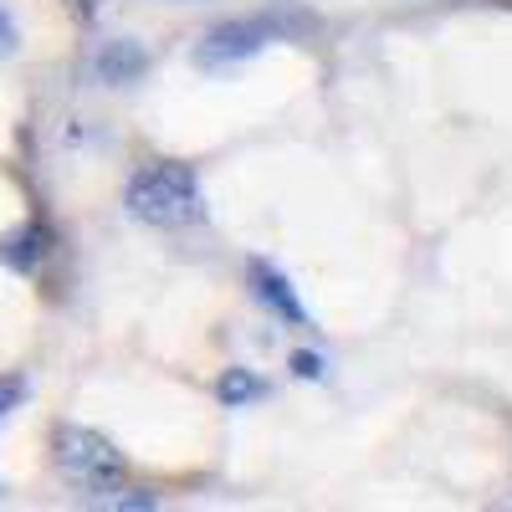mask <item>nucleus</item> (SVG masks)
I'll return each instance as SVG.
<instances>
[{
  "instance_id": "1",
  "label": "nucleus",
  "mask_w": 512,
  "mask_h": 512,
  "mask_svg": "<svg viewBox=\"0 0 512 512\" xmlns=\"http://www.w3.org/2000/svg\"><path fill=\"white\" fill-rule=\"evenodd\" d=\"M123 210L134 216L139 226L154 231H185L195 221H205V195L195 169L180 159H149L139 164L123 185Z\"/></svg>"
},
{
  "instance_id": "2",
  "label": "nucleus",
  "mask_w": 512,
  "mask_h": 512,
  "mask_svg": "<svg viewBox=\"0 0 512 512\" xmlns=\"http://www.w3.org/2000/svg\"><path fill=\"white\" fill-rule=\"evenodd\" d=\"M52 461H57V477L88 502H103L108 492H118L128 482L123 451L108 436H98L93 425H57L52 431Z\"/></svg>"
},
{
  "instance_id": "3",
  "label": "nucleus",
  "mask_w": 512,
  "mask_h": 512,
  "mask_svg": "<svg viewBox=\"0 0 512 512\" xmlns=\"http://www.w3.org/2000/svg\"><path fill=\"white\" fill-rule=\"evenodd\" d=\"M313 16H287V11H256V16H231L221 26H210L195 41V67L200 72H226L251 57H262L272 41H287L292 31H308Z\"/></svg>"
},
{
  "instance_id": "4",
  "label": "nucleus",
  "mask_w": 512,
  "mask_h": 512,
  "mask_svg": "<svg viewBox=\"0 0 512 512\" xmlns=\"http://www.w3.org/2000/svg\"><path fill=\"white\" fill-rule=\"evenodd\" d=\"M246 287H251V297H256V303H262L277 323H287V328H313V313L303 308V297H297L292 277H287L282 267H272L267 256H251V262H246Z\"/></svg>"
},
{
  "instance_id": "5",
  "label": "nucleus",
  "mask_w": 512,
  "mask_h": 512,
  "mask_svg": "<svg viewBox=\"0 0 512 512\" xmlns=\"http://www.w3.org/2000/svg\"><path fill=\"white\" fill-rule=\"evenodd\" d=\"M47 256H52V226L47 221H26V226L0 236V267L16 272V277H36Z\"/></svg>"
},
{
  "instance_id": "6",
  "label": "nucleus",
  "mask_w": 512,
  "mask_h": 512,
  "mask_svg": "<svg viewBox=\"0 0 512 512\" xmlns=\"http://www.w3.org/2000/svg\"><path fill=\"white\" fill-rule=\"evenodd\" d=\"M149 72V52L139 47L134 36H118V41H103L98 57H93V77L103 88H128V82H139Z\"/></svg>"
},
{
  "instance_id": "7",
  "label": "nucleus",
  "mask_w": 512,
  "mask_h": 512,
  "mask_svg": "<svg viewBox=\"0 0 512 512\" xmlns=\"http://www.w3.org/2000/svg\"><path fill=\"white\" fill-rule=\"evenodd\" d=\"M267 395H272V384L256 374V369H241V364L221 369V379H216V400H221L226 410H246V405L267 400Z\"/></svg>"
},
{
  "instance_id": "8",
  "label": "nucleus",
  "mask_w": 512,
  "mask_h": 512,
  "mask_svg": "<svg viewBox=\"0 0 512 512\" xmlns=\"http://www.w3.org/2000/svg\"><path fill=\"white\" fill-rule=\"evenodd\" d=\"M31 395V384H26V374H0V425H6L16 410H21V400Z\"/></svg>"
},
{
  "instance_id": "9",
  "label": "nucleus",
  "mask_w": 512,
  "mask_h": 512,
  "mask_svg": "<svg viewBox=\"0 0 512 512\" xmlns=\"http://www.w3.org/2000/svg\"><path fill=\"white\" fill-rule=\"evenodd\" d=\"M287 369H292L297 379H308V384H323V379H328V359L313 354V349H292V354H287Z\"/></svg>"
},
{
  "instance_id": "10",
  "label": "nucleus",
  "mask_w": 512,
  "mask_h": 512,
  "mask_svg": "<svg viewBox=\"0 0 512 512\" xmlns=\"http://www.w3.org/2000/svg\"><path fill=\"white\" fill-rule=\"evenodd\" d=\"M16 41H21V36H16V21L0 11V57H11V52H16Z\"/></svg>"
},
{
  "instance_id": "11",
  "label": "nucleus",
  "mask_w": 512,
  "mask_h": 512,
  "mask_svg": "<svg viewBox=\"0 0 512 512\" xmlns=\"http://www.w3.org/2000/svg\"><path fill=\"white\" fill-rule=\"evenodd\" d=\"M72 11H77L82 21H93V0H72Z\"/></svg>"
},
{
  "instance_id": "12",
  "label": "nucleus",
  "mask_w": 512,
  "mask_h": 512,
  "mask_svg": "<svg viewBox=\"0 0 512 512\" xmlns=\"http://www.w3.org/2000/svg\"><path fill=\"white\" fill-rule=\"evenodd\" d=\"M0 502H6V487H0Z\"/></svg>"
}]
</instances>
